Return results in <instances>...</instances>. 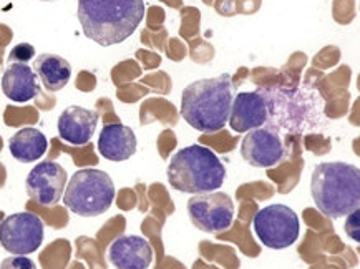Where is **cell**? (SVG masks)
<instances>
[{
  "label": "cell",
  "mask_w": 360,
  "mask_h": 269,
  "mask_svg": "<svg viewBox=\"0 0 360 269\" xmlns=\"http://www.w3.org/2000/svg\"><path fill=\"white\" fill-rule=\"evenodd\" d=\"M311 193L317 210L329 220L347 216L360 206V171L342 161H327L314 168Z\"/></svg>",
  "instance_id": "3957f363"
},
{
  "label": "cell",
  "mask_w": 360,
  "mask_h": 269,
  "mask_svg": "<svg viewBox=\"0 0 360 269\" xmlns=\"http://www.w3.org/2000/svg\"><path fill=\"white\" fill-rule=\"evenodd\" d=\"M269 118V104L262 92L236 94L228 118L229 127L236 133H248L261 128Z\"/></svg>",
  "instance_id": "8fae6325"
},
{
  "label": "cell",
  "mask_w": 360,
  "mask_h": 269,
  "mask_svg": "<svg viewBox=\"0 0 360 269\" xmlns=\"http://www.w3.org/2000/svg\"><path fill=\"white\" fill-rule=\"evenodd\" d=\"M359 221H360L359 210H355L350 213V215H347V221H345V233H347L354 241H357V243L360 241Z\"/></svg>",
  "instance_id": "ffe728a7"
},
{
  "label": "cell",
  "mask_w": 360,
  "mask_h": 269,
  "mask_svg": "<svg viewBox=\"0 0 360 269\" xmlns=\"http://www.w3.org/2000/svg\"><path fill=\"white\" fill-rule=\"evenodd\" d=\"M136 134L130 127L122 123H108L101 128L98 151L110 161H127L136 153Z\"/></svg>",
  "instance_id": "5bb4252c"
},
{
  "label": "cell",
  "mask_w": 360,
  "mask_h": 269,
  "mask_svg": "<svg viewBox=\"0 0 360 269\" xmlns=\"http://www.w3.org/2000/svg\"><path fill=\"white\" fill-rule=\"evenodd\" d=\"M186 208L193 225L210 234L223 233L234 221L233 198L224 192L193 194Z\"/></svg>",
  "instance_id": "52a82bcc"
},
{
  "label": "cell",
  "mask_w": 360,
  "mask_h": 269,
  "mask_svg": "<svg viewBox=\"0 0 360 269\" xmlns=\"http://www.w3.org/2000/svg\"><path fill=\"white\" fill-rule=\"evenodd\" d=\"M252 230L266 248L285 249L292 246L301 234L297 213L285 205H269L254 216Z\"/></svg>",
  "instance_id": "8992f818"
},
{
  "label": "cell",
  "mask_w": 360,
  "mask_h": 269,
  "mask_svg": "<svg viewBox=\"0 0 360 269\" xmlns=\"http://www.w3.org/2000/svg\"><path fill=\"white\" fill-rule=\"evenodd\" d=\"M108 261L117 269H148L153 261V249L141 236L124 234L110 244Z\"/></svg>",
  "instance_id": "7c38bea8"
},
{
  "label": "cell",
  "mask_w": 360,
  "mask_h": 269,
  "mask_svg": "<svg viewBox=\"0 0 360 269\" xmlns=\"http://www.w3.org/2000/svg\"><path fill=\"white\" fill-rule=\"evenodd\" d=\"M44 221L32 213L8 215L0 223V244L15 256L35 253L44 241Z\"/></svg>",
  "instance_id": "ba28073f"
},
{
  "label": "cell",
  "mask_w": 360,
  "mask_h": 269,
  "mask_svg": "<svg viewBox=\"0 0 360 269\" xmlns=\"http://www.w3.org/2000/svg\"><path fill=\"white\" fill-rule=\"evenodd\" d=\"M35 49L29 44H18L17 47L12 49L11 55H8V62L11 63H27L29 60L34 58Z\"/></svg>",
  "instance_id": "ac0fdd59"
},
{
  "label": "cell",
  "mask_w": 360,
  "mask_h": 269,
  "mask_svg": "<svg viewBox=\"0 0 360 269\" xmlns=\"http://www.w3.org/2000/svg\"><path fill=\"white\" fill-rule=\"evenodd\" d=\"M285 148L278 132L271 128H256L246 133L241 142V156L254 168H271L284 158Z\"/></svg>",
  "instance_id": "30bf717a"
},
{
  "label": "cell",
  "mask_w": 360,
  "mask_h": 269,
  "mask_svg": "<svg viewBox=\"0 0 360 269\" xmlns=\"http://www.w3.org/2000/svg\"><path fill=\"white\" fill-rule=\"evenodd\" d=\"M0 269H37V264L27 256H11L0 263Z\"/></svg>",
  "instance_id": "d6986e66"
},
{
  "label": "cell",
  "mask_w": 360,
  "mask_h": 269,
  "mask_svg": "<svg viewBox=\"0 0 360 269\" xmlns=\"http://www.w3.org/2000/svg\"><path fill=\"white\" fill-rule=\"evenodd\" d=\"M238 85L229 73L193 82L183 90L181 117L202 133H216L228 123Z\"/></svg>",
  "instance_id": "7a4b0ae2"
},
{
  "label": "cell",
  "mask_w": 360,
  "mask_h": 269,
  "mask_svg": "<svg viewBox=\"0 0 360 269\" xmlns=\"http://www.w3.org/2000/svg\"><path fill=\"white\" fill-rule=\"evenodd\" d=\"M2 92L8 100L25 104L40 95V83L27 63H11L2 75Z\"/></svg>",
  "instance_id": "9a60e30c"
},
{
  "label": "cell",
  "mask_w": 360,
  "mask_h": 269,
  "mask_svg": "<svg viewBox=\"0 0 360 269\" xmlns=\"http://www.w3.org/2000/svg\"><path fill=\"white\" fill-rule=\"evenodd\" d=\"M49 140L40 130L37 128H22L8 140V150L11 155L20 163H32L39 161L47 153Z\"/></svg>",
  "instance_id": "e0dca14e"
},
{
  "label": "cell",
  "mask_w": 360,
  "mask_h": 269,
  "mask_svg": "<svg viewBox=\"0 0 360 269\" xmlns=\"http://www.w3.org/2000/svg\"><path fill=\"white\" fill-rule=\"evenodd\" d=\"M226 180V168L218 155L202 145H191L174 153L168 165V182L179 193L202 194L218 192Z\"/></svg>",
  "instance_id": "277c9868"
},
{
  "label": "cell",
  "mask_w": 360,
  "mask_h": 269,
  "mask_svg": "<svg viewBox=\"0 0 360 269\" xmlns=\"http://www.w3.org/2000/svg\"><path fill=\"white\" fill-rule=\"evenodd\" d=\"M145 18V0H78L83 34L101 47L122 44Z\"/></svg>",
  "instance_id": "6da1fadb"
},
{
  "label": "cell",
  "mask_w": 360,
  "mask_h": 269,
  "mask_svg": "<svg viewBox=\"0 0 360 269\" xmlns=\"http://www.w3.org/2000/svg\"><path fill=\"white\" fill-rule=\"evenodd\" d=\"M115 184L108 173L95 168L78 170L72 175L63 193V203L75 215L95 218L110 210L115 199Z\"/></svg>",
  "instance_id": "5b68a950"
},
{
  "label": "cell",
  "mask_w": 360,
  "mask_h": 269,
  "mask_svg": "<svg viewBox=\"0 0 360 269\" xmlns=\"http://www.w3.org/2000/svg\"><path fill=\"white\" fill-rule=\"evenodd\" d=\"M34 72L45 90L58 92L67 87L72 78V65L60 55L41 54L35 58Z\"/></svg>",
  "instance_id": "2e32d148"
},
{
  "label": "cell",
  "mask_w": 360,
  "mask_h": 269,
  "mask_svg": "<svg viewBox=\"0 0 360 269\" xmlns=\"http://www.w3.org/2000/svg\"><path fill=\"white\" fill-rule=\"evenodd\" d=\"M98 125V113L83 106L72 105L60 113L58 117V137L70 145H86L95 134Z\"/></svg>",
  "instance_id": "4fadbf2b"
},
{
  "label": "cell",
  "mask_w": 360,
  "mask_h": 269,
  "mask_svg": "<svg viewBox=\"0 0 360 269\" xmlns=\"http://www.w3.org/2000/svg\"><path fill=\"white\" fill-rule=\"evenodd\" d=\"M67 178V171L62 165L55 161H41L27 176V194L41 206H55L65 193Z\"/></svg>",
  "instance_id": "9c48e42d"
},
{
  "label": "cell",
  "mask_w": 360,
  "mask_h": 269,
  "mask_svg": "<svg viewBox=\"0 0 360 269\" xmlns=\"http://www.w3.org/2000/svg\"><path fill=\"white\" fill-rule=\"evenodd\" d=\"M44 2H52V0H44Z\"/></svg>",
  "instance_id": "44dd1931"
}]
</instances>
